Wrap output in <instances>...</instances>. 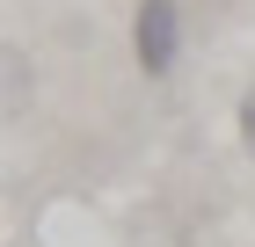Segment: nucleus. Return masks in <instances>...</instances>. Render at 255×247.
I'll return each instance as SVG.
<instances>
[{"mask_svg": "<svg viewBox=\"0 0 255 247\" xmlns=\"http://www.w3.org/2000/svg\"><path fill=\"white\" fill-rule=\"evenodd\" d=\"M131 51H138V73H146V80H168V73H175V58H182V7H175V0H138Z\"/></svg>", "mask_w": 255, "mask_h": 247, "instance_id": "f257e3e1", "label": "nucleus"}, {"mask_svg": "<svg viewBox=\"0 0 255 247\" xmlns=\"http://www.w3.org/2000/svg\"><path fill=\"white\" fill-rule=\"evenodd\" d=\"M22 95H29V58L7 51V116H22Z\"/></svg>", "mask_w": 255, "mask_h": 247, "instance_id": "f03ea898", "label": "nucleus"}, {"mask_svg": "<svg viewBox=\"0 0 255 247\" xmlns=\"http://www.w3.org/2000/svg\"><path fill=\"white\" fill-rule=\"evenodd\" d=\"M241 146H248V160H255V87H248V102H241Z\"/></svg>", "mask_w": 255, "mask_h": 247, "instance_id": "7ed1b4c3", "label": "nucleus"}]
</instances>
